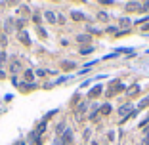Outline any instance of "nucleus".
I'll return each instance as SVG.
<instances>
[{"instance_id":"obj_1","label":"nucleus","mask_w":149,"mask_h":145,"mask_svg":"<svg viewBox=\"0 0 149 145\" xmlns=\"http://www.w3.org/2000/svg\"><path fill=\"white\" fill-rule=\"evenodd\" d=\"M119 115H121V120H126L130 115H134V103H124L123 107H119Z\"/></svg>"},{"instance_id":"obj_2","label":"nucleus","mask_w":149,"mask_h":145,"mask_svg":"<svg viewBox=\"0 0 149 145\" xmlns=\"http://www.w3.org/2000/svg\"><path fill=\"white\" fill-rule=\"evenodd\" d=\"M71 141H73V130H65L63 132V138H61V145H71Z\"/></svg>"},{"instance_id":"obj_3","label":"nucleus","mask_w":149,"mask_h":145,"mask_svg":"<svg viewBox=\"0 0 149 145\" xmlns=\"http://www.w3.org/2000/svg\"><path fill=\"white\" fill-rule=\"evenodd\" d=\"M119 90H124V86H123V84H121V82L117 80V82H113V88H111L109 92H107V95H113V94H117Z\"/></svg>"},{"instance_id":"obj_4","label":"nucleus","mask_w":149,"mask_h":145,"mask_svg":"<svg viewBox=\"0 0 149 145\" xmlns=\"http://www.w3.org/2000/svg\"><path fill=\"white\" fill-rule=\"evenodd\" d=\"M101 90H103L101 86H94V88H92L90 92H88V97H90V99H94V97H97V95L101 94Z\"/></svg>"},{"instance_id":"obj_5","label":"nucleus","mask_w":149,"mask_h":145,"mask_svg":"<svg viewBox=\"0 0 149 145\" xmlns=\"http://www.w3.org/2000/svg\"><path fill=\"white\" fill-rule=\"evenodd\" d=\"M44 15H46V19H48L50 23H56V21H58L56 13H54V12H50V10H48V12H44Z\"/></svg>"},{"instance_id":"obj_6","label":"nucleus","mask_w":149,"mask_h":145,"mask_svg":"<svg viewBox=\"0 0 149 145\" xmlns=\"http://www.w3.org/2000/svg\"><path fill=\"white\" fill-rule=\"evenodd\" d=\"M19 40L23 42V44H29V42H31V40H29V34H27L25 31H21V32H19Z\"/></svg>"},{"instance_id":"obj_7","label":"nucleus","mask_w":149,"mask_h":145,"mask_svg":"<svg viewBox=\"0 0 149 145\" xmlns=\"http://www.w3.org/2000/svg\"><path fill=\"white\" fill-rule=\"evenodd\" d=\"M77 40H78V42H90L92 38L88 36V34H78V36H77Z\"/></svg>"},{"instance_id":"obj_8","label":"nucleus","mask_w":149,"mask_h":145,"mask_svg":"<svg viewBox=\"0 0 149 145\" xmlns=\"http://www.w3.org/2000/svg\"><path fill=\"white\" fill-rule=\"evenodd\" d=\"M111 113V105L109 103H105L103 107H101V115H109Z\"/></svg>"},{"instance_id":"obj_9","label":"nucleus","mask_w":149,"mask_h":145,"mask_svg":"<svg viewBox=\"0 0 149 145\" xmlns=\"http://www.w3.org/2000/svg\"><path fill=\"white\" fill-rule=\"evenodd\" d=\"M71 15H73V19H84V15H82V13H80V12H75V10L71 12Z\"/></svg>"},{"instance_id":"obj_10","label":"nucleus","mask_w":149,"mask_h":145,"mask_svg":"<svg viewBox=\"0 0 149 145\" xmlns=\"http://www.w3.org/2000/svg\"><path fill=\"white\" fill-rule=\"evenodd\" d=\"M86 107H88V103H82V105L78 107V111H77V115H78V117H80V115H82V113L86 111Z\"/></svg>"},{"instance_id":"obj_11","label":"nucleus","mask_w":149,"mask_h":145,"mask_svg":"<svg viewBox=\"0 0 149 145\" xmlns=\"http://www.w3.org/2000/svg\"><path fill=\"white\" fill-rule=\"evenodd\" d=\"M17 69H19V63H17V61H15V63H12V73H13V75L17 73Z\"/></svg>"},{"instance_id":"obj_12","label":"nucleus","mask_w":149,"mask_h":145,"mask_svg":"<svg viewBox=\"0 0 149 145\" xmlns=\"http://www.w3.org/2000/svg\"><path fill=\"white\" fill-rule=\"evenodd\" d=\"M147 105H149V95H147V97H145L143 101H142V103H140V107H147Z\"/></svg>"},{"instance_id":"obj_13","label":"nucleus","mask_w":149,"mask_h":145,"mask_svg":"<svg viewBox=\"0 0 149 145\" xmlns=\"http://www.w3.org/2000/svg\"><path fill=\"white\" fill-rule=\"evenodd\" d=\"M121 25H123V27H128V25H130V21H128L126 17H123V19H121Z\"/></svg>"},{"instance_id":"obj_14","label":"nucleus","mask_w":149,"mask_h":145,"mask_svg":"<svg viewBox=\"0 0 149 145\" xmlns=\"http://www.w3.org/2000/svg\"><path fill=\"white\" fill-rule=\"evenodd\" d=\"M25 78H27V80H31V78H32V73H31V71H25Z\"/></svg>"},{"instance_id":"obj_15","label":"nucleus","mask_w":149,"mask_h":145,"mask_svg":"<svg viewBox=\"0 0 149 145\" xmlns=\"http://www.w3.org/2000/svg\"><path fill=\"white\" fill-rule=\"evenodd\" d=\"M46 73H48V71H44V69H40V71H36V75H38V76H44Z\"/></svg>"},{"instance_id":"obj_16","label":"nucleus","mask_w":149,"mask_h":145,"mask_svg":"<svg viewBox=\"0 0 149 145\" xmlns=\"http://www.w3.org/2000/svg\"><path fill=\"white\" fill-rule=\"evenodd\" d=\"M138 92H140V88H138V86H136V88H132V90H130V95H134V94H138Z\"/></svg>"},{"instance_id":"obj_17","label":"nucleus","mask_w":149,"mask_h":145,"mask_svg":"<svg viewBox=\"0 0 149 145\" xmlns=\"http://www.w3.org/2000/svg\"><path fill=\"white\" fill-rule=\"evenodd\" d=\"M147 143H149V128L145 130V145H147Z\"/></svg>"},{"instance_id":"obj_18","label":"nucleus","mask_w":149,"mask_h":145,"mask_svg":"<svg viewBox=\"0 0 149 145\" xmlns=\"http://www.w3.org/2000/svg\"><path fill=\"white\" fill-rule=\"evenodd\" d=\"M92 50H94V48H92V46H90V48H84V50H82V54H90Z\"/></svg>"},{"instance_id":"obj_19","label":"nucleus","mask_w":149,"mask_h":145,"mask_svg":"<svg viewBox=\"0 0 149 145\" xmlns=\"http://www.w3.org/2000/svg\"><path fill=\"white\" fill-rule=\"evenodd\" d=\"M92 145H99V143H96V141H94V143H92Z\"/></svg>"},{"instance_id":"obj_20","label":"nucleus","mask_w":149,"mask_h":145,"mask_svg":"<svg viewBox=\"0 0 149 145\" xmlns=\"http://www.w3.org/2000/svg\"><path fill=\"white\" fill-rule=\"evenodd\" d=\"M147 145H149V143H147Z\"/></svg>"}]
</instances>
